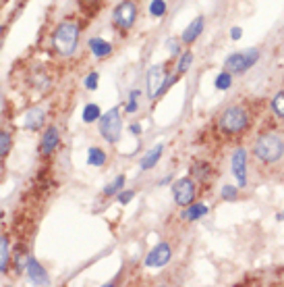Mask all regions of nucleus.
<instances>
[{"mask_svg": "<svg viewBox=\"0 0 284 287\" xmlns=\"http://www.w3.org/2000/svg\"><path fill=\"white\" fill-rule=\"evenodd\" d=\"M253 154L257 160L263 164H274L284 156V138L276 131H267L261 133L255 146H253Z\"/></svg>", "mask_w": 284, "mask_h": 287, "instance_id": "nucleus-1", "label": "nucleus"}, {"mask_svg": "<svg viewBox=\"0 0 284 287\" xmlns=\"http://www.w3.org/2000/svg\"><path fill=\"white\" fill-rule=\"evenodd\" d=\"M79 44V25L75 21H62L56 29H54V48L65 54L71 56Z\"/></svg>", "mask_w": 284, "mask_h": 287, "instance_id": "nucleus-2", "label": "nucleus"}, {"mask_svg": "<svg viewBox=\"0 0 284 287\" xmlns=\"http://www.w3.org/2000/svg\"><path fill=\"white\" fill-rule=\"evenodd\" d=\"M247 125H249V115L243 107H228L218 121L220 131H224L228 135H236V133L245 131Z\"/></svg>", "mask_w": 284, "mask_h": 287, "instance_id": "nucleus-3", "label": "nucleus"}, {"mask_svg": "<svg viewBox=\"0 0 284 287\" xmlns=\"http://www.w3.org/2000/svg\"><path fill=\"white\" fill-rule=\"evenodd\" d=\"M120 131H122V115L118 107H114L100 117V133L108 144H116L120 140Z\"/></svg>", "mask_w": 284, "mask_h": 287, "instance_id": "nucleus-4", "label": "nucleus"}, {"mask_svg": "<svg viewBox=\"0 0 284 287\" xmlns=\"http://www.w3.org/2000/svg\"><path fill=\"white\" fill-rule=\"evenodd\" d=\"M259 58V50L257 48H249V50H243V52H234L230 54L226 60H224V69L228 73H245L247 69H251Z\"/></svg>", "mask_w": 284, "mask_h": 287, "instance_id": "nucleus-5", "label": "nucleus"}, {"mask_svg": "<svg viewBox=\"0 0 284 287\" xmlns=\"http://www.w3.org/2000/svg\"><path fill=\"white\" fill-rule=\"evenodd\" d=\"M135 19H137V5L133 0H122L112 13L114 25L118 29H122V32H129V29L135 25Z\"/></svg>", "mask_w": 284, "mask_h": 287, "instance_id": "nucleus-6", "label": "nucleus"}, {"mask_svg": "<svg viewBox=\"0 0 284 287\" xmlns=\"http://www.w3.org/2000/svg\"><path fill=\"white\" fill-rule=\"evenodd\" d=\"M172 196H175V202L179 206H189L195 200V183H193V179L183 177V179L175 181V185H172Z\"/></svg>", "mask_w": 284, "mask_h": 287, "instance_id": "nucleus-7", "label": "nucleus"}, {"mask_svg": "<svg viewBox=\"0 0 284 287\" xmlns=\"http://www.w3.org/2000/svg\"><path fill=\"white\" fill-rule=\"evenodd\" d=\"M232 175L239 187H247V150L239 148L232 154Z\"/></svg>", "mask_w": 284, "mask_h": 287, "instance_id": "nucleus-8", "label": "nucleus"}, {"mask_svg": "<svg viewBox=\"0 0 284 287\" xmlns=\"http://www.w3.org/2000/svg\"><path fill=\"white\" fill-rule=\"evenodd\" d=\"M170 256H172L170 244H158V246L152 248V252L146 256L144 264L150 266V268H160V266H166V264H168Z\"/></svg>", "mask_w": 284, "mask_h": 287, "instance_id": "nucleus-9", "label": "nucleus"}, {"mask_svg": "<svg viewBox=\"0 0 284 287\" xmlns=\"http://www.w3.org/2000/svg\"><path fill=\"white\" fill-rule=\"evenodd\" d=\"M166 77H168V73H166V67H164V65H154V67L148 71L146 83H148V96H150V98H156L158 87L162 85V81H164Z\"/></svg>", "mask_w": 284, "mask_h": 287, "instance_id": "nucleus-10", "label": "nucleus"}, {"mask_svg": "<svg viewBox=\"0 0 284 287\" xmlns=\"http://www.w3.org/2000/svg\"><path fill=\"white\" fill-rule=\"evenodd\" d=\"M25 270H27L29 281L34 285H48V273H46V268L36 258H27Z\"/></svg>", "mask_w": 284, "mask_h": 287, "instance_id": "nucleus-11", "label": "nucleus"}, {"mask_svg": "<svg viewBox=\"0 0 284 287\" xmlns=\"http://www.w3.org/2000/svg\"><path fill=\"white\" fill-rule=\"evenodd\" d=\"M58 142H60L58 129L56 127H48L44 131V138H42V144H40V154L42 156H50L54 150L58 148Z\"/></svg>", "mask_w": 284, "mask_h": 287, "instance_id": "nucleus-12", "label": "nucleus"}, {"mask_svg": "<svg viewBox=\"0 0 284 287\" xmlns=\"http://www.w3.org/2000/svg\"><path fill=\"white\" fill-rule=\"evenodd\" d=\"M203 23H206V21H203V17H195L191 23L185 27V32L181 36V42L183 44H193L201 36V32H203Z\"/></svg>", "mask_w": 284, "mask_h": 287, "instance_id": "nucleus-13", "label": "nucleus"}, {"mask_svg": "<svg viewBox=\"0 0 284 287\" xmlns=\"http://www.w3.org/2000/svg\"><path fill=\"white\" fill-rule=\"evenodd\" d=\"M203 215H208V206L201 204V202H191L185 210H183V221L187 223H193V221H199Z\"/></svg>", "mask_w": 284, "mask_h": 287, "instance_id": "nucleus-14", "label": "nucleus"}, {"mask_svg": "<svg viewBox=\"0 0 284 287\" xmlns=\"http://www.w3.org/2000/svg\"><path fill=\"white\" fill-rule=\"evenodd\" d=\"M44 119H46V115H44L42 109H29L27 115H25V123L23 125L29 131H38L44 125Z\"/></svg>", "mask_w": 284, "mask_h": 287, "instance_id": "nucleus-15", "label": "nucleus"}, {"mask_svg": "<svg viewBox=\"0 0 284 287\" xmlns=\"http://www.w3.org/2000/svg\"><path fill=\"white\" fill-rule=\"evenodd\" d=\"M89 50L96 58H106L110 52H112V44L102 40V38H91L89 40Z\"/></svg>", "mask_w": 284, "mask_h": 287, "instance_id": "nucleus-16", "label": "nucleus"}, {"mask_svg": "<svg viewBox=\"0 0 284 287\" xmlns=\"http://www.w3.org/2000/svg\"><path fill=\"white\" fill-rule=\"evenodd\" d=\"M162 152H164V146H162V144H158L156 148H152L150 152H148L144 158H141V162H139L141 171H150L152 167H156L158 160H160V156H162Z\"/></svg>", "mask_w": 284, "mask_h": 287, "instance_id": "nucleus-17", "label": "nucleus"}, {"mask_svg": "<svg viewBox=\"0 0 284 287\" xmlns=\"http://www.w3.org/2000/svg\"><path fill=\"white\" fill-rule=\"evenodd\" d=\"M87 164H91V167H104L106 164V152L98 146H91L87 150Z\"/></svg>", "mask_w": 284, "mask_h": 287, "instance_id": "nucleus-18", "label": "nucleus"}, {"mask_svg": "<svg viewBox=\"0 0 284 287\" xmlns=\"http://www.w3.org/2000/svg\"><path fill=\"white\" fill-rule=\"evenodd\" d=\"M11 260V248H9V237L0 235V273H5Z\"/></svg>", "mask_w": 284, "mask_h": 287, "instance_id": "nucleus-19", "label": "nucleus"}, {"mask_svg": "<svg viewBox=\"0 0 284 287\" xmlns=\"http://www.w3.org/2000/svg\"><path fill=\"white\" fill-rule=\"evenodd\" d=\"M102 117V111L98 104H85V109H83V121L85 123H93V121H100Z\"/></svg>", "mask_w": 284, "mask_h": 287, "instance_id": "nucleus-20", "label": "nucleus"}, {"mask_svg": "<svg viewBox=\"0 0 284 287\" xmlns=\"http://www.w3.org/2000/svg\"><path fill=\"white\" fill-rule=\"evenodd\" d=\"M166 0H152L150 3V15L152 17H156V19H160V17H164L166 15Z\"/></svg>", "mask_w": 284, "mask_h": 287, "instance_id": "nucleus-21", "label": "nucleus"}, {"mask_svg": "<svg viewBox=\"0 0 284 287\" xmlns=\"http://www.w3.org/2000/svg\"><path fill=\"white\" fill-rule=\"evenodd\" d=\"M122 185H124V175H118L112 183L104 187V196H106V198H110V196H116L122 189Z\"/></svg>", "mask_w": 284, "mask_h": 287, "instance_id": "nucleus-22", "label": "nucleus"}, {"mask_svg": "<svg viewBox=\"0 0 284 287\" xmlns=\"http://www.w3.org/2000/svg\"><path fill=\"white\" fill-rule=\"evenodd\" d=\"M11 146H13L11 133H9V131H3V129H0V158H5V156L9 154Z\"/></svg>", "mask_w": 284, "mask_h": 287, "instance_id": "nucleus-23", "label": "nucleus"}, {"mask_svg": "<svg viewBox=\"0 0 284 287\" xmlns=\"http://www.w3.org/2000/svg\"><path fill=\"white\" fill-rule=\"evenodd\" d=\"M216 89H228L230 85H232V73H228V71H224V73H220L218 77H216Z\"/></svg>", "mask_w": 284, "mask_h": 287, "instance_id": "nucleus-24", "label": "nucleus"}, {"mask_svg": "<svg viewBox=\"0 0 284 287\" xmlns=\"http://www.w3.org/2000/svg\"><path fill=\"white\" fill-rule=\"evenodd\" d=\"M272 109H274V113H276L280 119H284V89L274 96V100H272Z\"/></svg>", "mask_w": 284, "mask_h": 287, "instance_id": "nucleus-25", "label": "nucleus"}, {"mask_svg": "<svg viewBox=\"0 0 284 287\" xmlns=\"http://www.w3.org/2000/svg\"><path fill=\"white\" fill-rule=\"evenodd\" d=\"M191 63H193V54H191V52L181 54L179 65H177V71H179V73H187V71H189V67H191Z\"/></svg>", "mask_w": 284, "mask_h": 287, "instance_id": "nucleus-26", "label": "nucleus"}, {"mask_svg": "<svg viewBox=\"0 0 284 287\" xmlns=\"http://www.w3.org/2000/svg\"><path fill=\"white\" fill-rule=\"evenodd\" d=\"M193 175L197 177V179H208V175H210V167H208V164L206 162H195L193 164Z\"/></svg>", "mask_w": 284, "mask_h": 287, "instance_id": "nucleus-27", "label": "nucleus"}, {"mask_svg": "<svg viewBox=\"0 0 284 287\" xmlns=\"http://www.w3.org/2000/svg\"><path fill=\"white\" fill-rule=\"evenodd\" d=\"M139 89H133V92L129 94V102H127V107H124V113H129V115H133L135 111H137V98H139Z\"/></svg>", "mask_w": 284, "mask_h": 287, "instance_id": "nucleus-28", "label": "nucleus"}, {"mask_svg": "<svg viewBox=\"0 0 284 287\" xmlns=\"http://www.w3.org/2000/svg\"><path fill=\"white\" fill-rule=\"evenodd\" d=\"M177 81V75H168V77L162 81V85L158 87V92H156V98H160V96H164L166 92H168V87H172V83Z\"/></svg>", "mask_w": 284, "mask_h": 287, "instance_id": "nucleus-29", "label": "nucleus"}, {"mask_svg": "<svg viewBox=\"0 0 284 287\" xmlns=\"http://www.w3.org/2000/svg\"><path fill=\"white\" fill-rule=\"evenodd\" d=\"M236 194H239V185H232V183L222 185V198L224 200H234Z\"/></svg>", "mask_w": 284, "mask_h": 287, "instance_id": "nucleus-30", "label": "nucleus"}, {"mask_svg": "<svg viewBox=\"0 0 284 287\" xmlns=\"http://www.w3.org/2000/svg\"><path fill=\"white\" fill-rule=\"evenodd\" d=\"M96 87H98V73H89L87 77H85V89L93 92Z\"/></svg>", "mask_w": 284, "mask_h": 287, "instance_id": "nucleus-31", "label": "nucleus"}, {"mask_svg": "<svg viewBox=\"0 0 284 287\" xmlns=\"http://www.w3.org/2000/svg\"><path fill=\"white\" fill-rule=\"evenodd\" d=\"M116 198H118V202H120V204H129V202L135 198V192H133V189L118 192V194H116Z\"/></svg>", "mask_w": 284, "mask_h": 287, "instance_id": "nucleus-32", "label": "nucleus"}, {"mask_svg": "<svg viewBox=\"0 0 284 287\" xmlns=\"http://www.w3.org/2000/svg\"><path fill=\"white\" fill-rule=\"evenodd\" d=\"M166 48L170 50V54H172V56H177V54L181 52V42H179V40H175V38H170V40L166 42Z\"/></svg>", "mask_w": 284, "mask_h": 287, "instance_id": "nucleus-33", "label": "nucleus"}, {"mask_svg": "<svg viewBox=\"0 0 284 287\" xmlns=\"http://www.w3.org/2000/svg\"><path fill=\"white\" fill-rule=\"evenodd\" d=\"M230 38H232L234 42H239V40L243 38V29H241V27H232V29H230Z\"/></svg>", "mask_w": 284, "mask_h": 287, "instance_id": "nucleus-34", "label": "nucleus"}, {"mask_svg": "<svg viewBox=\"0 0 284 287\" xmlns=\"http://www.w3.org/2000/svg\"><path fill=\"white\" fill-rule=\"evenodd\" d=\"M129 131H131L133 135H139V133H141V125H139V123H133V125L129 127Z\"/></svg>", "mask_w": 284, "mask_h": 287, "instance_id": "nucleus-35", "label": "nucleus"}, {"mask_svg": "<svg viewBox=\"0 0 284 287\" xmlns=\"http://www.w3.org/2000/svg\"><path fill=\"white\" fill-rule=\"evenodd\" d=\"M276 221H284V210H282V213H278V215H276Z\"/></svg>", "mask_w": 284, "mask_h": 287, "instance_id": "nucleus-36", "label": "nucleus"}, {"mask_svg": "<svg viewBox=\"0 0 284 287\" xmlns=\"http://www.w3.org/2000/svg\"><path fill=\"white\" fill-rule=\"evenodd\" d=\"M0 36H3V25H0Z\"/></svg>", "mask_w": 284, "mask_h": 287, "instance_id": "nucleus-37", "label": "nucleus"}]
</instances>
